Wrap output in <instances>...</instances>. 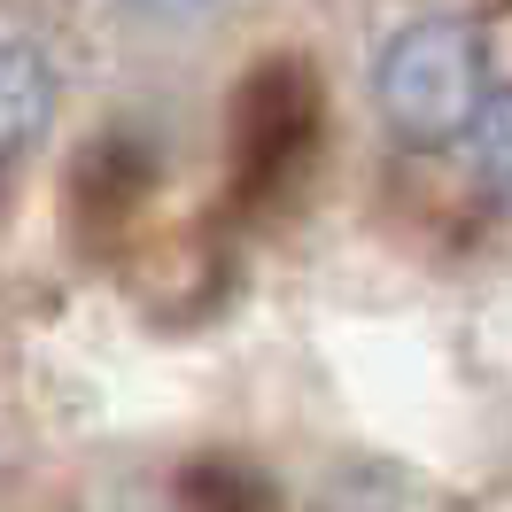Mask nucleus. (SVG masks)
Listing matches in <instances>:
<instances>
[{
    "label": "nucleus",
    "mask_w": 512,
    "mask_h": 512,
    "mask_svg": "<svg viewBox=\"0 0 512 512\" xmlns=\"http://www.w3.org/2000/svg\"><path fill=\"white\" fill-rule=\"evenodd\" d=\"M466 140H474L481 194H489L497 210H512V94H489V109H481V125L466 132Z\"/></svg>",
    "instance_id": "4"
},
{
    "label": "nucleus",
    "mask_w": 512,
    "mask_h": 512,
    "mask_svg": "<svg viewBox=\"0 0 512 512\" xmlns=\"http://www.w3.org/2000/svg\"><path fill=\"white\" fill-rule=\"evenodd\" d=\"M132 16H156V24H179V16H202L210 0H125Z\"/></svg>",
    "instance_id": "6"
},
{
    "label": "nucleus",
    "mask_w": 512,
    "mask_h": 512,
    "mask_svg": "<svg viewBox=\"0 0 512 512\" xmlns=\"http://www.w3.org/2000/svg\"><path fill=\"white\" fill-rule=\"evenodd\" d=\"M319 125V101L303 94L295 70H264L249 94H241V171H272L280 156H303V140Z\"/></svg>",
    "instance_id": "2"
},
{
    "label": "nucleus",
    "mask_w": 512,
    "mask_h": 512,
    "mask_svg": "<svg viewBox=\"0 0 512 512\" xmlns=\"http://www.w3.org/2000/svg\"><path fill=\"white\" fill-rule=\"evenodd\" d=\"M55 117V70L24 32H0V163L24 156Z\"/></svg>",
    "instance_id": "3"
},
{
    "label": "nucleus",
    "mask_w": 512,
    "mask_h": 512,
    "mask_svg": "<svg viewBox=\"0 0 512 512\" xmlns=\"http://www.w3.org/2000/svg\"><path fill=\"white\" fill-rule=\"evenodd\" d=\"M474 32H481V63H489V94H512V8L474 16Z\"/></svg>",
    "instance_id": "5"
},
{
    "label": "nucleus",
    "mask_w": 512,
    "mask_h": 512,
    "mask_svg": "<svg viewBox=\"0 0 512 512\" xmlns=\"http://www.w3.org/2000/svg\"><path fill=\"white\" fill-rule=\"evenodd\" d=\"M381 125L412 148H450L481 125L489 109V63H481L474 16H419L381 47L373 63Z\"/></svg>",
    "instance_id": "1"
}]
</instances>
